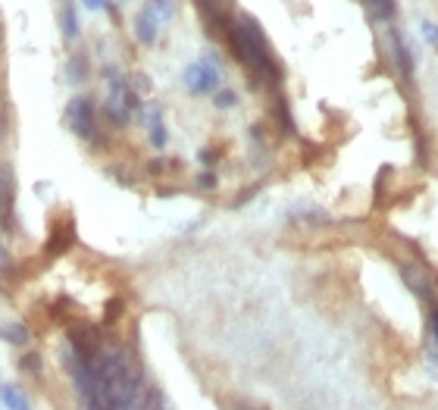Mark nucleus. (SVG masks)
Segmentation results:
<instances>
[{
  "label": "nucleus",
  "mask_w": 438,
  "mask_h": 410,
  "mask_svg": "<svg viewBox=\"0 0 438 410\" xmlns=\"http://www.w3.org/2000/svg\"><path fill=\"white\" fill-rule=\"evenodd\" d=\"M225 44L232 47V53L245 63V69L250 73V78L260 85H269V88H279L282 85V66L276 60V53L266 44L263 28L257 26V19L241 13L238 19H232L229 31H225Z\"/></svg>",
  "instance_id": "nucleus-1"
},
{
  "label": "nucleus",
  "mask_w": 438,
  "mask_h": 410,
  "mask_svg": "<svg viewBox=\"0 0 438 410\" xmlns=\"http://www.w3.org/2000/svg\"><path fill=\"white\" fill-rule=\"evenodd\" d=\"M104 78H107V100H104V113L113 125H125L132 116V110H141L138 94L129 88V82L119 75L116 66H104Z\"/></svg>",
  "instance_id": "nucleus-2"
},
{
  "label": "nucleus",
  "mask_w": 438,
  "mask_h": 410,
  "mask_svg": "<svg viewBox=\"0 0 438 410\" xmlns=\"http://www.w3.org/2000/svg\"><path fill=\"white\" fill-rule=\"evenodd\" d=\"M66 125L73 129V135L75 138H82V141H94L97 138V120H94V107H91V100L88 98H73L66 104Z\"/></svg>",
  "instance_id": "nucleus-3"
},
{
  "label": "nucleus",
  "mask_w": 438,
  "mask_h": 410,
  "mask_svg": "<svg viewBox=\"0 0 438 410\" xmlns=\"http://www.w3.org/2000/svg\"><path fill=\"white\" fill-rule=\"evenodd\" d=\"M66 335H69V348L75 351V357L78 360H88L97 354L100 348H104V338H100V329L97 326H91V322H69V329H66Z\"/></svg>",
  "instance_id": "nucleus-4"
},
{
  "label": "nucleus",
  "mask_w": 438,
  "mask_h": 410,
  "mask_svg": "<svg viewBox=\"0 0 438 410\" xmlns=\"http://www.w3.org/2000/svg\"><path fill=\"white\" fill-rule=\"evenodd\" d=\"M182 82L188 85L191 94H216L219 91V66L216 60H198L185 66Z\"/></svg>",
  "instance_id": "nucleus-5"
},
{
  "label": "nucleus",
  "mask_w": 438,
  "mask_h": 410,
  "mask_svg": "<svg viewBox=\"0 0 438 410\" xmlns=\"http://www.w3.org/2000/svg\"><path fill=\"white\" fill-rule=\"evenodd\" d=\"M397 273H401L404 285L410 288V291L420 298L422 304H426V307H432V304H435V288H432V279H429V275L422 273V266H420V263H413V260L401 257V260H397Z\"/></svg>",
  "instance_id": "nucleus-6"
},
{
  "label": "nucleus",
  "mask_w": 438,
  "mask_h": 410,
  "mask_svg": "<svg viewBox=\"0 0 438 410\" xmlns=\"http://www.w3.org/2000/svg\"><path fill=\"white\" fill-rule=\"evenodd\" d=\"M75 244V219L73 216H63L50 226V235H47L44 244V254L47 257H63L69 248Z\"/></svg>",
  "instance_id": "nucleus-7"
},
{
  "label": "nucleus",
  "mask_w": 438,
  "mask_h": 410,
  "mask_svg": "<svg viewBox=\"0 0 438 410\" xmlns=\"http://www.w3.org/2000/svg\"><path fill=\"white\" fill-rule=\"evenodd\" d=\"M13 204H16V176L13 167H0V223L13 228Z\"/></svg>",
  "instance_id": "nucleus-8"
},
{
  "label": "nucleus",
  "mask_w": 438,
  "mask_h": 410,
  "mask_svg": "<svg viewBox=\"0 0 438 410\" xmlns=\"http://www.w3.org/2000/svg\"><path fill=\"white\" fill-rule=\"evenodd\" d=\"M388 51H391V60H395V66L401 69V75L410 78V75H413V66H417V63H413V53L407 51L401 31H388Z\"/></svg>",
  "instance_id": "nucleus-9"
},
{
  "label": "nucleus",
  "mask_w": 438,
  "mask_h": 410,
  "mask_svg": "<svg viewBox=\"0 0 438 410\" xmlns=\"http://www.w3.org/2000/svg\"><path fill=\"white\" fill-rule=\"evenodd\" d=\"M135 35H138L141 44H154L156 41V22H154V16L147 10H141L135 16Z\"/></svg>",
  "instance_id": "nucleus-10"
},
{
  "label": "nucleus",
  "mask_w": 438,
  "mask_h": 410,
  "mask_svg": "<svg viewBox=\"0 0 438 410\" xmlns=\"http://www.w3.org/2000/svg\"><path fill=\"white\" fill-rule=\"evenodd\" d=\"M60 26H63V38H66V41H75L78 38V16H75V6L69 4V0H63Z\"/></svg>",
  "instance_id": "nucleus-11"
},
{
  "label": "nucleus",
  "mask_w": 438,
  "mask_h": 410,
  "mask_svg": "<svg viewBox=\"0 0 438 410\" xmlns=\"http://www.w3.org/2000/svg\"><path fill=\"white\" fill-rule=\"evenodd\" d=\"M0 401H4L6 410H31L28 398L22 395V389H16V385H4V389H0Z\"/></svg>",
  "instance_id": "nucleus-12"
},
{
  "label": "nucleus",
  "mask_w": 438,
  "mask_h": 410,
  "mask_svg": "<svg viewBox=\"0 0 438 410\" xmlns=\"http://www.w3.org/2000/svg\"><path fill=\"white\" fill-rule=\"evenodd\" d=\"M138 122L144 125L147 132L160 129V125H163V107H160V104H147V107H141V110H138Z\"/></svg>",
  "instance_id": "nucleus-13"
},
{
  "label": "nucleus",
  "mask_w": 438,
  "mask_h": 410,
  "mask_svg": "<svg viewBox=\"0 0 438 410\" xmlns=\"http://www.w3.org/2000/svg\"><path fill=\"white\" fill-rule=\"evenodd\" d=\"M0 338H6L10 345H26L31 338V332H28L26 322H6V326L0 329Z\"/></svg>",
  "instance_id": "nucleus-14"
},
{
  "label": "nucleus",
  "mask_w": 438,
  "mask_h": 410,
  "mask_svg": "<svg viewBox=\"0 0 438 410\" xmlns=\"http://www.w3.org/2000/svg\"><path fill=\"white\" fill-rule=\"evenodd\" d=\"M132 410H166V401H163L160 389H154V385H147L144 395H141V401Z\"/></svg>",
  "instance_id": "nucleus-15"
},
{
  "label": "nucleus",
  "mask_w": 438,
  "mask_h": 410,
  "mask_svg": "<svg viewBox=\"0 0 438 410\" xmlns=\"http://www.w3.org/2000/svg\"><path fill=\"white\" fill-rule=\"evenodd\" d=\"M363 4L373 19H379V22H388L395 16V0H363Z\"/></svg>",
  "instance_id": "nucleus-16"
},
{
  "label": "nucleus",
  "mask_w": 438,
  "mask_h": 410,
  "mask_svg": "<svg viewBox=\"0 0 438 410\" xmlns=\"http://www.w3.org/2000/svg\"><path fill=\"white\" fill-rule=\"evenodd\" d=\"M144 10L151 13L154 22L160 26V22H169V19H172V10H176V6H172V0H147Z\"/></svg>",
  "instance_id": "nucleus-17"
},
{
  "label": "nucleus",
  "mask_w": 438,
  "mask_h": 410,
  "mask_svg": "<svg viewBox=\"0 0 438 410\" xmlns=\"http://www.w3.org/2000/svg\"><path fill=\"white\" fill-rule=\"evenodd\" d=\"M276 120L282 125V132H288V135H294V120H292V107H288V100L276 94Z\"/></svg>",
  "instance_id": "nucleus-18"
},
{
  "label": "nucleus",
  "mask_w": 438,
  "mask_h": 410,
  "mask_svg": "<svg viewBox=\"0 0 438 410\" xmlns=\"http://www.w3.org/2000/svg\"><path fill=\"white\" fill-rule=\"evenodd\" d=\"M66 78L73 85H82L85 78H88V60H85V57H73V60H69L66 63Z\"/></svg>",
  "instance_id": "nucleus-19"
},
{
  "label": "nucleus",
  "mask_w": 438,
  "mask_h": 410,
  "mask_svg": "<svg viewBox=\"0 0 438 410\" xmlns=\"http://www.w3.org/2000/svg\"><path fill=\"white\" fill-rule=\"evenodd\" d=\"M429 348H432V360L438 364V301L429 307Z\"/></svg>",
  "instance_id": "nucleus-20"
},
{
  "label": "nucleus",
  "mask_w": 438,
  "mask_h": 410,
  "mask_svg": "<svg viewBox=\"0 0 438 410\" xmlns=\"http://www.w3.org/2000/svg\"><path fill=\"white\" fill-rule=\"evenodd\" d=\"M122 310H125V301H122V298H110L107 307H104V322H107V326L119 322V320H122Z\"/></svg>",
  "instance_id": "nucleus-21"
},
{
  "label": "nucleus",
  "mask_w": 438,
  "mask_h": 410,
  "mask_svg": "<svg viewBox=\"0 0 438 410\" xmlns=\"http://www.w3.org/2000/svg\"><path fill=\"white\" fill-rule=\"evenodd\" d=\"M213 104H216V110H229V107L238 104V94L229 91V88H223V91L213 94Z\"/></svg>",
  "instance_id": "nucleus-22"
},
{
  "label": "nucleus",
  "mask_w": 438,
  "mask_h": 410,
  "mask_svg": "<svg viewBox=\"0 0 438 410\" xmlns=\"http://www.w3.org/2000/svg\"><path fill=\"white\" fill-rule=\"evenodd\" d=\"M225 407L229 410H269L266 404H257V401H250V398H232Z\"/></svg>",
  "instance_id": "nucleus-23"
},
{
  "label": "nucleus",
  "mask_w": 438,
  "mask_h": 410,
  "mask_svg": "<svg viewBox=\"0 0 438 410\" xmlns=\"http://www.w3.org/2000/svg\"><path fill=\"white\" fill-rule=\"evenodd\" d=\"M19 367L26 369V373H41V354H35V351L26 354V357L19 360Z\"/></svg>",
  "instance_id": "nucleus-24"
},
{
  "label": "nucleus",
  "mask_w": 438,
  "mask_h": 410,
  "mask_svg": "<svg viewBox=\"0 0 438 410\" xmlns=\"http://www.w3.org/2000/svg\"><path fill=\"white\" fill-rule=\"evenodd\" d=\"M129 85H132V91H135V94H147V91H151V78H147L144 73H135Z\"/></svg>",
  "instance_id": "nucleus-25"
},
{
  "label": "nucleus",
  "mask_w": 438,
  "mask_h": 410,
  "mask_svg": "<svg viewBox=\"0 0 438 410\" xmlns=\"http://www.w3.org/2000/svg\"><path fill=\"white\" fill-rule=\"evenodd\" d=\"M219 185V179H216V172H201L198 176V188H203V191H213V188Z\"/></svg>",
  "instance_id": "nucleus-26"
},
{
  "label": "nucleus",
  "mask_w": 438,
  "mask_h": 410,
  "mask_svg": "<svg viewBox=\"0 0 438 410\" xmlns=\"http://www.w3.org/2000/svg\"><path fill=\"white\" fill-rule=\"evenodd\" d=\"M166 141H169L166 125H160V129H154V132H151V144H154V147H166Z\"/></svg>",
  "instance_id": "nucleus-27"
},
{
  "label": "nucleus",
  "mask_w": 438,
  "mask_h": 410,
  "mask_svg": "<svg viewBox=\"0 0 438 410\" xmlns=\"http://www.w3.org/2000/svg\"><path fill=\"white\" fill-rule=\"evenodd\" d=\"M422 35H426L429 44L438 47V26H432V22H422Z\"/></svg>",
  "instance_id": "nucleus-28"
},
{
  "label": "nucleus",
  "mask_w": 438,
  "mask_h": 410,
  "mask_svg": "<svg viewBox=\"0 0 438 410\" xmlns=\"http://www.w3.org/2000/svg\"><path fill=\"white\" fill-rule=\"evenodd\" d=\"M216 157H219V151H213V147H203V151H201V163H203V167H213Z\"/></svg>",
  "instance_id": "nucleus-29"
},
{
  "label": "nucleus",
  "mask_w": 438,
  "mask_h": 410,
  "mask_svg": "<svg viewBox=\"0 0 438 410\" xmlns=\"http://www.w3.org/2000/svg\"><path fill=\"white\" fill-rule=\"evenodd\" d=\"M85 6H88V10H100V6H107L110 0H82Z\"/></svg>",
  "instance_id": "nucleus-30"
},
{
  "label": "nucleus",
  "mask_w": 438,
  "mask_h": 410,
  "mask_svg": "<svg viewBox=\"0 0 438 410\" xmlns=\"http://www.w3.org/2000/svg\"><path fill=\"white\" fill-rule=\"evenodd\" d=\"M156 194H160V198H172V194H176V188H160Z\"/></svg>",
  "instance_id": "nucleus-31"
},
{
  "label": "nucleus",
  "mask_w": 438,
  "mask_h": 410,
  "mask_svg": "<svg viewBox=\"0 0 438 410\" xmlns=\"http://www.w3.org/2000/svg\"><path fill=\"white\" fill-rule=\"evenodd\" d=\"M0 266H6V248L0 244Z\"/></svg>",
  "instance_id": "nucleus-32"
},
{
  "label": "nucleus",
  "mask_w": 438,
  "mask_h": 410,
  "mask_svg": "<svg viewBox=\"0 0 438 410\" xmlns=\"http://www.w3.org/2000/svg\"><path fill=\"white\" fill-rule=\"evenodd\" d=\"M0 35H4V28H0Z\"/></svg>",
  "instance_id": "nucleus-33"
}]
</instances>
